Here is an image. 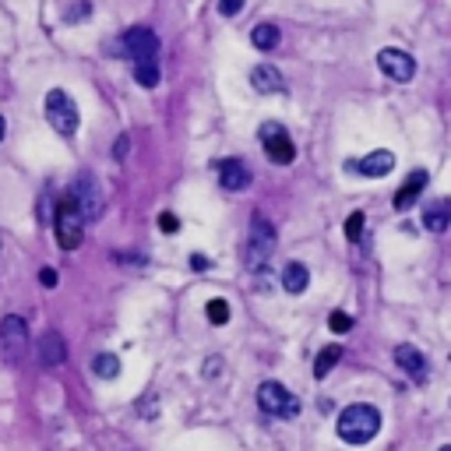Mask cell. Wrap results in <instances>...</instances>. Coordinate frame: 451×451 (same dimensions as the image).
Returning <instances> with one entry per match:
<instances>
[{
  "instance_id": "6da1fadb",
  "label": "cell",
  "mask_w": 451,
  "mask_h": 451,
  "mask_svg": "<svg viewBox=\"0 0 451 451\" xmlns=\"http://www.w3.org/2000/svg\"><path fill=\"white\" fill-rule=\"evenodd\" d=\"M377 430H381V412L367 402H356L339 412V437L346 444H367L377 437Z\"/></svg>"
},
{
  "instance_id": "7a4b0ae2",
  "label": "cell",
  "mask_w": 451,
  "mask_h": 451,
  "mask_svg": "<svg viewBox=\"0 0 451 451\" xmlns=\"http://www.w3.org/2000/svg\"><path fill=\"white\" fill-rule=\"evenodd\" d=\"M71 201H74V208H78V216L85 219V226H88V222H99L103 212H106V194H103L99 180H96L92 173H81V176L74 180Z\"/></svg>"
},
{
  "instance_id": "3957f363",
  "label": "cell",
  "mask_w": 451,
  "mask_h": 451,
  "mask_svg": "<svg viewBox=\"0 0 451 451\" xmlns=\"http://www.w3.org/2000/svg\"><path fill=\"white\" fill-rule=\"evenodd\" d=\"M46 120H50V127L64 138H71L78 131V106L64 88H50L46 92Z\"/></svg>"
},
{
  "instance_id": "277c9868",
  "label": "cell",
  "mask_w": 451,
  "mask_h": 451,
  "mask_svg": "<svg viewBox=\"0 0 451 451\" xmlns=\"http://www.w3.org/2000/svg\"><path fill=\"white\" fill-rule=\"evenodd\" d=\"M275 254V226L264 216H254L251 222V247H247V264L254 272H264V264Z\"/></svg>"
},
{
  "instance_id": "5b68a950",
  "label": "cell",
  "mask_w": 451,
  "mask_h": 451,
  "mask_svg": "<svg viewBox=\"0 0 451 451\" xmlns=\"http://www.w3.org/2000/svg\"><path fill=\"white\" fill-rule=\"evenodd\" d=\"M25 346H28V324H25V317L8 314L4 321H0V356H4L8 364H21Z\"/></svg>"
},
{
  "instance_id": "8992f818",
  "label": "cell",
  "mask_w": 451,
  "mask_h": 451,
  "mask_svg": "<svg viewBox=\"0 0 451 451\" xmlns=\"http://www.w3.org/2000/svg\"><path fill=\"white\" fill-rule=\"evenodd\" d=\"M53 233H56V244L64 251H74L81 244V233H85V219L78 216L74 201L67 198L64 204L56 208V219H53Z\"/></svg>"
},
{
  "instance_id": "52a82bcc",
  "label": "cell",
  "mask_w": 451,
  "mask_h": 451,
  "mask_svg": "<svg viewBox=\"0 0 451 451\" xmlns=\"http://www.w3.org/2000/svg\"><path fill=\"white\" fill-rule=\"evenodd\" d=\"M258 406L272 416H296L300 412L296 395H289V388H282L279 381H264L258 388Z\"/></svg>"
},
{
  "instance_id": "ba28073f",
  "label": "cell",
  "mask_w": 451,
  "mask_h": 451,
  "mask_svg": "<svg viewBox=\"0 0 451 451\" xmlns=\"http://www.w3.org/2000/svg\"><path fill=\"white\" fill-rule=\"evenodd\" d=\"M261 145H264V156L275 166H289L296 159V148H293L282 124H261Z\"/></svg>"
},
{
  "instance_id": "9c48e42d",
  "label": "cell",
  "mask_w": 451,
  "mask_h": 451,
  "mask_svg": "<svg viewBox=\"0 0 451 451\" xmlns=\"http://www.w3.org/2000/svg\"><path fill=\"white\" fill-rule=\"evenodd\" d=\"M377 67L392 78V81H409L416 74V60L406 53V50H395V46H388L377 53Z\"/></svg>"
},
{
  "instance_id": "30bf717a",
  "label": "cell",
  "mask_w": 451,
  "mask_h": 451,
  "mask_svg": "<svg viewBox=\"0 0 451 451\" xmlns=\"http://www.w3.org/2000/svg\"><path fill=\"white\" fill-rule=\"evenodd\" d=\"M120 50H127V53L138 56V60H152V56L159 53V36L152 32V28H145V25L127 28V36L120 39Z\"/></svg>"
},
{
  "instance_id": "8fae6325",
  "label": "cell",
  "mask_w": 451,
  "mask_h": 451,
  "mask_svg": "<svg viewBox=\"0 0 451 451\" xmlns=\"http://www.w3.org/2000/svg\"><path fill=\"white\" fill-rule=\"evenodd\" d=\"M346 169H356L359 176H370V180H381L395 169V156L388 152V148H377V152L364 156L359 162H346Z\"/></svg>"
},
{
  "instance_id": "7c38bea8",
  "label": "cell",
  "mask_w": 451,
  "mask_h": 451,
  "mask_svg": "<svg viewBox=\"0 0 451 451\" xmlns=\"http://www.w3.org/2000/svg\"><path fill=\"white\" fill-rule=\"evenodd\" d=\"M395 364H399V370H402L406 377L427 381V359H423V353H419L416 346H409V342L395 346Z\"/></svg>"
},
{
  "instance_id": "4fadbf2b",
  "label": "cell",
  "mask_w": 451,
  "mask_h": 451,
  "mask_svg": "<svg viewBox=\"0 0 451 451\" xmlns=\"http://www.w3.org/2000/svg\"><path fill=\"white\" fill-rule=\"evenodd\" d=\"M219 184H222L226 191H244V187L251 184V169L240 162V159H226V162L219 166Z\"/></svg>"
},
{
  "instance_id": "5bb4252c",
  "label": "cell",
  "mask_w": 451,
  "mask_h": 451,
  "mask_svg": "<svg viewBox=\"0 0 451 451\" xmlns=\"http://www.w3.org/2000/svg\"><path fill=\"white\" fill-rule=\"evenodd\" d=\"M251 85L258 88L261 96H275V92H282V88H286L282 74H279L272 64H258V67L251 71Z\"/></svg>"
},
{
  "instance_id": "9a60e30c",
  "label": "cell",
  "mask_w": 451,
  "mask_h": 451,
  "mask_svg": "<svg viewBox=\"0 0 451 451\" xmlns=\"http://www.w3.org/2000/svg\"><path fill=\"white\" fill-rule=\"evenodd\" d=\"M39 359H43L46 367H60L67 359V346H64V339H60L56 332H46L39 339Z\"/></svg>"
},
{
  "instance_id": "2e32d148",
  "label": "cell",
  "mask_w": 451,
  "mask_h": 451,
  "mask_svg": "<svg viewBox=\"0 0 451 451\" xmlns=\"http://www.w3.org/2000/svg\"><path fill=\"white\" fill-rule=\"evenodd\" d=\"M427 187V169H412V176L406 180V184L399 187V194H395V208L399 212H406V208L419 198V191Z\"/></svg>"
},
{
  "instance_id": "e0dca14e",
  "label": "cell",
  "mask_w": 451,
  "mask_h": 451,
  "mask_svg": "<svg viewBox=\"0 0 451 451\" xmlns=\"http://www.w3.org/2000/svg\"><path fill=\"white\" fill-rule=\"evenodd\" d=\"M423 226L430 229V233H444L448 226H451V201H430L427 204V212H423Z\"/></svg>"
},
{
  "instance_id": "ac0fdd59",
  "label": "cell",
  "mask_w": 451,
  "mask_h": 451,
  "mask_svg": "<svg viewBox=\"0 0 451 451\" xmlns=\"http://www.w3.org/2000/svg\"><path fill=\"white\" fill-rule=\"evenodd\" d=\"M307 282H311V272H307V264H300V261H289L286 268H282V289L286 293H304L307 289Z\"/></svg>"
},
{
  "instance_id": "d6986e66",
  "label": "cell",
  "mask_w": 451,
  "mask_h": 451,
  "mask_svg": "<svg viewBox=\"0 0 451 451\" xmlns=\"http://www.w3.org/2000/svg\"><path fill=\"white\" fill-rule=\"evenodd\" d=\"M339 359H342V346H324V349L317 353V359H314V377H317V381H324L328 374L335 370Z\"/></svg>"
},
{
  "instance_id": "ffe728a7",
  "label": "cell",
  "mask_w": 451,
  "mask_h": 451,
  "mask_svg": "<svg viewBox=\"0 0 451 451\" xmlns=\"http://www.w3.org/2000/svg\"><path fill=\"white\" fill-rule=\"evenodd\" d=\"M134 81L141 88H156L159 85V64H156V56L152 60H138L134 64Z\"/></svg>"
},
{
  "instance_id": "44dd1931",
  "label": "cell",
  "mask_w": 451,
  "mask_h": 451,
  "mask_svg": "<svg viewBox=\"0 0 451 451\" xmlns=\"http://www.w3.org/2000/svg\"><path fill=\"white\" fill-rule=\"evenodd\" d=\"M251 43L258 50H275L279 46V28L275 25H258L254 32H251Z\"/></svg>"
},
{
  "instance_id": "7402d4cb",
  "label": "cell",
  "mask_w": 451,
  "mask_h": 451,
  "mask_svg": "<svg viewBox=\"0 0 451 451\" xmlns=\"http://www.w3.org/2000/svg\"><path fill=\"white\" fill-rule=\"evenodd\" d=\"M92 370H96V377H103V381L120 377V359H116L113 353H99V356H96V364H92Z\"/></svg>"
},
{
  "instance_id": "603a6c76",
  "label": "cell",
  "mask_w": 451,
  "mask_h": 451,
  "mask_svg": "<svg viewBox=\"0 0 451 451\" xmlns=\"http://www.w3.org/2000/svg\"><path fill=\"white\" fill-rule=\"evenodd\" d=\"M208 321H212V324H226L229 321V304H226V300H208Z\"/></svg>"
},
{
  "instance_id": "cb8c5ba5",
  "label": "cell",
  "mask_w": 451,
  "mask_h": 451,
  "mask_svg": "<svg viewBox=\"0 0 451 451\" xmlns=\"http://www.w3.org/2000/svg\"><path fill=\"white\" fill-rule=\"evenodd\" d=\"M346 236L353 240V244H356L359 236H364V212H353V216L346 219Z\"/></svg>"
},
{
  "instance_id": "d4e9b609",
  "label": "cell",
  "mask_w": 451,
  "mask_h": 451,
  "mask_svg": "<svg viewBox=\"0 0 451 451\" xmlns=\"http://www.w3.org/2000/svg\"><path fill=\"white\" fill-rule=\"evenodd\" d=\"M328 328H332L335 335H342V332H349V328H353V317L346 311H335L332 317H328Z\"/></svg>"
},
{
  "instance_id": "484cf974",
  "label": "cell",
  "mask_w": 451,
  "mask_h": 451,
  "mask_svg": "<svg viewBox=\"0 0 451 451\" xmlns=\"http://www.w3.org/2000/svg\"><path fill=\"white\" fill-rule=\"evenodd\" d=\"M240 11H244V0H219V14L222 18H236Z\"/></svg>"
},
{
  "instance_id": "4316f807",
  "label": "cell",
  "mask_w": 451,
  "mask_h": 451,
  "mask_svg": "<svg viewBox=\"0 0 451 451\" xmlns=\"http://www.w3.org/2000/svg\"><path fill=\"white\" fill-rule=\"evenodd\" d=\"M92 14V4H88V0H78V4L67 11V21H78V18H88Z\"/></svg>"
},
{
  "instance_id": "83f0119b",
  "label": "cell",
  "mask_w": 451,
  "mask_h": 451,
  "mask_svg": "<svg viewBox=\"0 0 451 451\" xmlns=\"http://www.w3.org/2000/svg\"><path fill=\"white\" fill-rule=\"evenodd\" d=\"M159 229H162V233H180V219H176L173 212H162V216H159Z\"/></svg>"
},
{
  "instance_id": "f1b7e54d",
  "label": "cell",
  "mask_w": 451,
  "mask_h": 451,
  "mask_svg": "<svg viewBox=\"0 0 451 451\" xmlns=\"http://www.w3.org/2000/svg\"><path fill=\"white\" fill-rule=\"evenodd\" d=\"M39 282H43L46 289H53L60 279H56V272H53V268H43V272H39Z\"/></svg>"
},
{
  "instance_id": "f546056e",
  "label": "cell",
  "mask_w": 451,
  "mask_h": 451,
  "mask_svg": "<svg viewBox=\"0 0 451 451\" xmlns=\"http://www.w3.org/2000/svg\"><path fill=\"white\" fill-rule=\"evenodd\" d=\"M191 268H208V258H198V254H194V258H191Z\"/></svg>"
},
{
  "instance_id": "4dcf8cb0",
  "label": "cell",
  "mask_w": 451,
  "mask_h": 451,
  "mask_svg": "<svg viewBox=\"0 0 451 451\" xmlns=\"http://www.w3.org/2000/svg\"><path fill=\"white\" fill-rule=\"evenodd\" d=\"M4 134H8V120H4V113H0V141H4Z\"/></svg>"
},
{
  "instance_id": "1f68e13d",
  "label": "cell",
  "mask_w": 451,
  "mask_h": 451,
  "mask_svg": "<svg viewBox=\"0 0 451 451\" xmlns=\"http://www.w3.org/2000/svg\"><path fill=\"white\" fill-rule=\"evenodd\" d=\"M437 451H451V444H444V448H437Z\"/></svg>"
}]
</instances>
